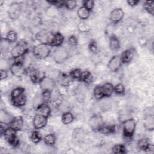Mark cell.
Instances as JSON below:
<instances>
[{
    "label": "cell",
    "instance_id": "8d00e7d4",
    "mask_svg": "<svg viewBox=\"0 0 154 154\" xmlns=\"http://www.w3.org/2000/svg\"><path fill=\"white\" fill-rule=\"evenodd\" d=\"M114 92H115L117 94H123L125 92V88L122 84L119 83L114 86Z\"/></svg>",
    "mask_w": 154,
    "mask_h": 154
},
{
    "label": "cell",
    "instance_id": "ee69618b",
    "mask_svg": "<svg viewBox=\"0 0 154 154\" xmlns=\"http://www.w3.org/2000/svg\"><path fill=\"white\" fill-rule=\"evenodd\" d=\"M67 43L69 45L71 46H75L77 45L78 43V39L75 35H71L69 37L67 40Z\"/></svg>",
    "mask_w": 154,
    "mask_h": 154
},
{
    "label": "cell",
    "instance_id": "f546056e",
    "mask_svg": "<svg viewBox=\"0 0 154 154\" xmlns=\"http://www.w3.org/2000/svg\"><path fill=\"white\" fill-rule=\"evenodd\" d=\"M5 38L10 43H14V42H16V40L17 39V33L14 31H13V30H10L7 33Z\"/></svg>",
    "mask_w": 154,
    "mask_h": 154
},
{
    "label": "cell",
    "instance_id": "9a60e30c",
    "mask_svg": "<svg viewBox=\"0 0 154 154\" xmlns=\"http://www.w3.org/2000/svg\"><path fill=\"white\" fill-rule=\"evenodd\" d=\"M20 6L19 3L14 2L10 4L8 10V15L10 17V18L13 20L17 19L20 16Z\"/></svg>",
    "mask_w": 154,
    "mask_h": 154
},
{
    "label": "cell",
    "instance_id": "c3c4849f",
    "mask_svg": "<svg viewBox=\"0 0 154 154\" xmlns=\"http://www.w3.org/2000/svg\"><path fill=\"white\" fill-rule=\"evenodd\" d=\"M147 44V42L146 41L145 38H141L139 40V45H146Z\"/></svg>",
    "mask_w": 154,
    "mask_h": 154
},
{
    "label": "cell",
    "instance_id": "d6a6232c",
    "mask_svg": "<svg viewBox=\"0 0 154 154\" xmlns=\"http://www.w3.org/2000/svg\"><path fill=\"white\" fill-rule=\"evenodd\" d=\"M150 143L151 142L148 138H141L137 143L138 148L141 150L144 151V150L146 149V147L149 145Z\"/></svg>",
    "mask_w": 154,
    "mask_h": 154
},
{
    "label": "cell",
    "instance_id": "9c48e42d",
    "mask_svg": "<svg viewBox=\"0 0 154 154\" xmlns=\"http://www.w3.org/2000/svg\"><path fill=\"white\" fill-rule=\"evenodd\" d=\"M53 37L54 34L45 30L38 32L35 35L36 39L40 42V43L47 44L49 45L53 38Z\"/></svg>",
    "mask_w": 154,
    "mask_h": 154
},
{
    "label": "cell",
    "instance_id": "ffe728a7",
    "mask_svg": "<svg viewBox=\"0 0 154 154\" xmlns=\"http://www.w3.org/2000/svg\"><path fill=\"white\" fill-rule=\"evenodd\" d=\"M64 36L59 32L54 34L53 38L49 44V46L51 47H59L61 46L63 43L64 42Z\"/></svg>",
    "mask_w": 154,
    "mask_h": 154
},
{
    "label": "cell",
    "instance_id": "83f0119b",
    "mask_svg": "<svg viewBox=\"0 0 154 154\" xmlns=\"http://www.w3.org/2000/svg\"><path fill=\"white\" fill-rule=\"evenodd\" d=\"M73 115L70 112H66L62 114L61 122L64 125H69L73 121Z\"/></svg>",
    "mask_w": 154,
    "mask_h": 154
},
{
    "label": "cell",
    "instance_id": "cb8c5ba5",
    "mask_svg": "<svg viewBox=\"0 0 154 154\" xmlns=\"http://www.w3.org/2000/svg\"><path fill=\"white\" fill-rule=\"evenodd\" d=\"M116 126L114 125H103L100 129L98 131L99 132L103 134H112L116 132Z\"/></svg>",
    "mask_w": 154,
    "mask_h": 154
},
{
    "label": "cell",
    "instance_id": "2e32d148",
    "mask_svg": "<svg viewBox=\"0 0 154 154\" xmlns=\"http://www.w3.org/2000/svg\"><path fill=\"white\" fill-rule=\"evenodd\" d=\"M134 56V50L132 48H129L124 51L121 55V60L123 64H128L133 59Z\"/></svg>",
    "mask_w": 154,
    "mask_h": 154
},
{
    "label": "cell",
    "instance_id": "5b68a950",
    "mask_svg": "<svg viewBox=\"0 0 154 154\" xmlns=\"http://www.w3.org/2000/svg\"><path fill=\"white\" fill-rule=\"evenodd\" d=\"M16 134L17 131L10 126L6 128L3 134L5 140L14 147H17L19 144V140L16 136Z\"/></svg>",
    "mask_w": 154,
    "mask_h": 154
},
{
    "label": "cell",
    "instance_id": "7a4b0ae2",
    "mask_svg": "<svg viewBox=\"0 0 154 154\" xmlns=\"http://www.w3.org/2000/svg\"><path fill=\"white\" fill-rule=\"evenodd\" d=\"M28 51V43L24 40H20L18 42L16 45L11 49L10 51V55L12 58L16 59L22 57Z\"/></svg>",
    "mask_w": 154,
    "mask_h": 154
},
{
    "label": "cell",
    "instance_id": "ab89813d",
    "mask_svg": "<svg viewBox=\"0 0 154 154\" xmlns=\"http://www.w3.org/2000/svg\"><path fill=\"white\" fill-rule=\"evenodd\" d=\"M51 92L50 91H43L42 93V99L43 102L47 103L49 101L51 97Z\"/></svg>",
    "mask_w": 154,
    "mask_h": 154
},
{
    "label": "cell",
    "instance_id": "3957f363",
    "mask_svg": "<svg viewBox=\"0 0 154 154\" xmlns=\"http://www.w3.org/2000/svg\"><path fill=\"white\" fill-rule=\"evenodd\" d=\"M23 57L14 59L15 61L10 67L11 73L17 78L22 77L26 72V70L23 66L24 64Z\"/></svg>",
    "mask_w": 154,
    "mask_h": 154
},
{
    "label": "cell",
    "instance_id": "d4e9b609",
    "mask_svg": "<svg viewBox=\"0 0 154 154\" xmlns=\"http://www.w3.org/2000/svg\"><path fill=\"white\" fill-rule=\"evenodd\" d=\"M77 14L81 20H87L90 17V11L84 6H81L78 9Z\"/></svg>",
    "mask_w": 154,
    "mask_h": 154
},
{
    "label": "cell",
    "instance_id": "52a82bcc",
    "mask_svg": "<svg viewBox=\"0 0 154 154\" xmlns=\"http://www.w3.org/2000/svg\"><path fill=\"white\" fill-rule=\"evenodd\" d=\"M69 57V52L66 48L61 46L57 47L53 53V59L57 64L63 63Z\"/></svg>",
    "mask_w": 154,
    "mask_h": 154
},
{
    "label": "cell",
    "instance_id": "ba28073f",
    "mask_svg": "<svg viewBox=\"0 0 154 154\" xmlns=\"http://www.w3.org/2000/svg\"><path fill=\"white\" fill-rule=\"evenodd\" d=\"M88 124L93 131L98 132V131L105 124L103 118L99 114L93 115L88 120Z\"/></svg>",
    "mask_w": 154,
    "mask_h": 154
},
{
    "label": "cell",
    "instance_id": "4fadbf2b",
    "mask_svg": "<svg viewBox=\"0 0 154 154\" xmlns=\"http://www.w3.org/2000/svg\"><path fill=\"white\" fill-rule=\"evenodd\" d=\"M40 88L43 91H52L55 87V83L53 78L51 77L46 76L40 82Z\"/></svg>",
    "mask_w": 154,
    "mask_h": 154
},
{
    "label": "cell",
    "instance_id": "ac0fdd59",
    "mask_svg": "<svg viewBox=\"0 0 154 154\" xmlns=\"http://www.w3.org/2000/svg\"><path fill=\"white\" fill-rule=\"evenodd\" d=\"M14 117L12 116L7 111L1 109L0 111V122L1 123L4 124L7 126H9Z\"/></svg>",
    "mask_w": 154,
    "mask_h": 154
},
{
    "label": "cell",
    "instance_id": "30bf717a",
    "mask_svg": "<svg viewBox=\"0 0 154 154\" xmlns=\"http://www.w3.org/2000/svg\"><path fill=\"white\" fill-rule=\"evenodd\" d=\"M122 62L121 60L120 55H114L108 61V67L111 72H116L119 70L120 67L122 66Z\"/></svg>",
    "mask_w": 154,
    "mask_h": 154
},
{
    "label": "cell",
    "instance_id": "60d3db41",
    "mask_svg": "<svg viewBox=\"0 0 154 154\" xmlns=\"http://www.w3.org/2000/svg\"><path fill=\"white\" fill-rule=\"evenodd\" d=\"M88 49L91 52L96 54L97 52V49H98L96 42L94 40L90 41V42L88 44Z\"/></svg>",
    "mask_w": 154,
    "mask_h": 154
},
{
    "label": "cell",
    "instance_id": "484cf974",
    "mask_svg": "<svg viewBox=\"0 0 154 154\" xmlns=\"http://www.w3.org/2000/svg\"><path fill=\"white\" fill-rule=\"evenodd\" d=\"M86 84H90L93 81V75L90 71L82 72L79 80Z\"/></svg>",
    "mask_w": 154,
    "mask_h": 154
},
{
    "label": "cell",
    "instance_id": "6da1fadb",
    "mask_svg": "<svg viewBox=\"0 0 154 154\" xmlns=\"http://www.w3.org/2000/svg\"><path fill=\"white\" fill-rule=\"evenodd\" d=\"M10 101L15 107H22L26 104V96L25 89L22 87H17L13 89L10 94Z\"/></svg>",
    "mask_w": 154,
    "mask_h": 154
},
{
    "label": "cell",
    "instance_id": "d6986e66",
    "mask_svg": "<svg viewBox=\"0 0 154 154\" xmlns=\"http://www.w3.org/2000/svg\"><path fill=\"white\" fill-rule=\"evenodd\" d=\"M23 126V120L22 116L14 117L8 126H10L17 131L22 130Z\"/></svg>",
    "mask_w": 154,
    "mask_h": 154
},
{
    "label": "cell",
    "instance_id": "603a6c76",
    "mask_svg": "<svg viewBox=\"0 0 154 154\" xmlns=\"http://www.w3.org/2000/svg\"><path fill=\"white\" fill-rule=\"evenodd\" d=\"M101 86L104 94V97H110L114 92V85L110 82H106Z\"/></svg>",
    "mask_w": 154,
    "mask_h": 154
},
{
    "label": "cell",
    "instance_id": "7402d4cb",
    "mask_svg": "<svg viewBox=\"0 0 154 154\" xmlns=\"http://www.w3.org/2000/svg\"><path fill=\"white\" fill-rule=\"evenodd\" d=\"M109 48L113 51H117L120 49V41L118 37L116 35L112 34L109 37Z\"/></svg>",
    "mask_w": 154,
    "mask_h": 154
},
{
    "label": "cell",
    "instance_id": "7bdbcfd3",
    "mask_svg": "<svg viewBox=\"0 0 154 154\" xmlns=\"http://www.w3.org/2000/svg\"><path fill=\"white\" fill-rule=\"evenodd\" d=\"M78 29L81 32H87L90 31V28L84 22H80L78 26Z\"/></svg>",
    "mask_w": 154,
    "mask_h": 154
},
{
    "label": "cell",
    "instance_id": "4316f807",
    "mask_svg": "<svg viewBox=\"0 0 154 154\" xmlns=\"http://www.w3.org/2000/svg\"><path fill=\"white\" fill-rule=\"evenodd\" d=\"M43 141L47 146H54L56 141V137L54 134L51 133L46 135L43 138Z\"/></svg>",
    "mask_w": 154,
    "mask_h": 154
},
{
    "label": "cell",
    "instance_id": "f1b7e54d",
    "mask_svg": "<svg viewBox=\"0 0 154 154\" xmlns=\"http://www.w3.org/2000/svg\"><path fill=\"white\" fill-rule=\"evenodd\" d=\"M112 152L115 154H123L126 153V149L125 145L117 144L112 147Z\"/></svg>",
    "mask_w": 154,
    "mask_h": 154
},
{
    "label": "cell",
    "instance_id": "277c9868",
    "mask_svg": "<svg viewBox=\"0 0 154 154\" xmlns=\"http://www.w3.org/2000/svg\"><path fill=\"white\" fill-rule=\"evenodd\" d=\"M51 46L47 44L39 43L33 48V55H34V57L38 59L46 58L51 54Z\"/></svg>",
    "mask_w": 154,
    "mask_h": 154
},
{
    "label": "cell",
    "instance_id": "e575fe53",
    "mask_svg": "<svg viewBox=\"0 0 154 154\" xmlns=\"http://www.w3.org/2000/svg\"><path fill=\"white\" fill-rule=\"evenodd\" d=\"M144 8L145 10L151 14L152 16H153L154 14V2L153 1H147L144 2Z\"/></svg>",
    "mask_w": 154,
    "mask_h": 154
},
{
    "label": "cell",
    "instance_id": "f6af8a7d",
    "mask_svg": "<svg viewBox=\"0 0 154 154\" xmlns=\"http://www.w3.org/2000/svg\"><path fill=\"white\" fill-rule=\"evenodd\" d=\"M144 152L146 153H149V154L153 153H154V146H153V144L150 143L149 144V145L144 150Z\"/></svg>",
    "mask_w": 154,
    "mask_h": 154
},
{
    "label": "cell",
    "instance_id": "f35d334b",
    "mask_svg": "<svg viewBox=\"0 0 154 154\" xmlns=\"http://www.w3.org/2000/svg\"><path fill=\"white\" fill-rule=\"evenodd\" d=\"M64 6L66 8L69 10H72L76 8L77 6L76 1H66L64 3Z\"/></svg>",
    "mask_w": 154,
    "mask_h": 154
},
{
    "label": "cell",
    "instance_id": "bcb514c9",
    "mask_svg": "<svg viewBox=\"0 0 154 154\" xmlns=\"http://www.w3.org/2000/svg\"><path fill=\"white\" fill-rule=\"evenodd\" d=\"M139 2H140V1L138 0H128L127 1L128 4L131 7H134L137 5Z\"/></svg>",
    "mask_w": 154,
    "mask_h": 154
},
{
    "label": "cell",
    "instance_id": "8992f818",
    "mask_svg": "<svg viewBox=\"0 0 154 154\" xmlns=\"http://www.w3.org/2000/svg\"><path fill=\"white\" fill-rule=\"evenodd\" d=\"M136 127L135 120L133 118H129L123 122V136L128 139L132 137Z\"/></svg>",
    "mask_w": 154,
    "mask_h": 154
},
{
    "label": "cell",
    "instance_id": "5bb4252c",
    "mask_svg": "<svg viewBox=\"0 0 154 154\" xmlns=\"http://www.w3.org/2000/svg\"><path fill=\"white\" fill-rule=\"evenodd\" d=\"M124 11L120 8H117L111 11L109 14V19L114 23H117L124 17Z\"/></svg>",
    "mask_w": 154,
    "mask_h": 154
},
{
    "label": "cell",
    "instance_id": "b9f144b4",
    "mask_svg": "<svg viewBox=\"0 0 154 154\" xmlns=\"http://www.w3.org/2000/svg\"><path fill=\"white\" fill-rule=\"evenodd\" d=\"M82 4L84 7H85L87 9H88L90 11H91L94 7V2L92 0H90V1H83L82 2Z\"/></svg>",
    "mask_w": 154,
    "mask_h": 154
},
{
    "label": "cell",
    "instance_id": "e0dca14e",
    "mask_svg": "<svg viewBox=\"0 0 154 154\" xmlns=\"http://www.w3.org/2000/svg\"><path fill=\"white\" fill-rule=\"evenodd\" d=\"M36 112L37 114L44 116L48 118L51 114V109L47 103L42 102L40 105H37L36 108Z\"/></svg>",
    "mask_w": 154,
    "mask_h": 154
},
{
    "label": "cell",
    "instance_id": "8fae6325",
    "mask_svg": "<svg viewBox=\"0 0 154 154\" xmlns=\"http://www.w3.org/2000/svg\"><path fill=\"white\" fill-rule=\"evenodd\" d=\"M48 122V117L36 114L32 119V125L35 129H40L44 128Z\"/></svg>",
    "mask_w": 154,
    "mask_h": 154
},
{
    "label": "cell",
    "instance_id": "4dcf8cb0",
    "mask_svg": "<svg viewBox=\"0 0 154 154\" xmlns=\"http://www.w3.org/2000/svg\"><path fill=\"white\" fill-rule=\"evenodd\" d=\"M72 78L70 75L66 73H63L60 76V83L64 87H67L70 84L72 81Z\"/></svg>",
    "mask_w": 154,
    "mask_h": 154
},
{
    "label": "cell",
    "instance_id": "836d02e7",
    "mask_svg": "<svg viewBox=\"0 0 154 154\" xmlns=\"http://www.w3.org/2000/svg\"><path fill=\"white\" fill-rule=\"evenodd\" d=\"M30 140L32 143L37 144L42 140V136L38 131H34L30 135Z\"/></svg>",
    "mask_w": 154,
    "mask_h": 154
},
{
    "label": "cell",
    "instance_id": "44dd1931",
    "mask_svg": "<svg viewBox=\"0 0 154 154\" xmlns=\"http://www.w3.org/2000/svg\"><path fill=\"white\" fill-rule=\"evenodd\" d=\"M144 126L147 131H153L154 129V116L153 114L146 116L144 119Z\"/></svg>",
    "mask_w": 154,
    "mask_h": 154
},
{
    "label": "cell",
    "instance_id": "7c38bea8",
    "mask_svg": "<svg viewBox=\"0 0 154 154\" xmlns=\"http://www.w3.org/2000/svg\"><path fill=\"white\" fill-rule=\"evenodd\" d=\"M45 77L46 73L38 69H33L29 72L30 79L34 84H40Z\"/></svg>",
    "mask_w": 154,
    "mask_h": 154
},
{
    "label": "cell",
    "instance_id": "7dc6e473",
    "mask_svg": "<svg viewBox=\"0 0 154 154\" xmlns=\"http://www.w3.org/2000/svg\"><path fill=\"white\" fill-rule=\"evenodd\" d=\"M0 73H1V80L5 79V78H7V76H8V73H7V72L5 70L1 69Z\"/></svg>",
    "mask_w": 154,
    "mask_h": 154
},
{
    "label": "cell",
    "instance_id": "d590c367",
    "mask_svg": "<svg viewBox=\"0 0 154 154\" xmlns=\"http://www.w3.org/2000/svg\"><path fill=\"white\" fill-rule=\"evenodd\" d=\"M82 71L80 69L78 68H76L74 69L73 70H72L70 72V74L69 75L70 76V77L73 79H77V80H79L81 75Z\"/></svg>",
    "mask_w": 154,
    "mask_h": 154
},
{
    "label": "cell",
    "instance_id": "74e56055",
    "mask_svg": "<svg viewBox=\"0 0 154 154\" xmlns=\"http://www.w3.org/2000/svg\"><path fill=\"white\" fill-rule=\"evenodd\" d=\"M47 2H48L49 4H50L52 6H54L57 8H60L63 7V6H64V3H65V1H47Z\"/></svg>",
    "mask_w": 154,
    "mask_h": 154
},
{
    "label": "cell",
    "instance_id": "1f68e13d",
    "mask_svg": "<svg viewBox=\"0 0 154 154\" xmlns=\"http://www.w3.org/2000/svg\"><path fill=\"white\" fill-rule=\"evenodd\" d=\"M93 95L94 97L98 100L102 99L103 97H105L101 85H97L94 88Z\"/></svg>",
    "mask_w": 154,
    "mask_h": 154
}]
</instances>
